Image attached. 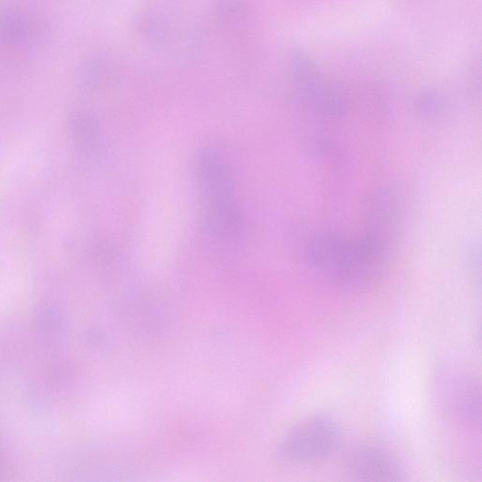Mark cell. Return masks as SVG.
I'll list each match as a JSON object with an SVG mask.
<instances>
[{"label": "cell", "instance_id": "cell-1", "mask_svg": "<svg viewBox=\"0 0 482 482\" xmlns=\"http://www.w3.org/2000/svg\"><path fill=\"white\" fill-rule=\"evenodd\" d=\"M391 248L374 237L359 238L318 232L306 241L307 266L337 285L359 289L376 283L387 272Z\"/></svg>", "mask_w": 482, "mask_h": 482}, {"label": "cell", "instance_id": "cell-2", "mask_svg": "<svg viewBox=\"0 0 482 482\" xmlns=\"http://www.w3.org/2000/svg\"><path fill=\"white\" fill-rule=\"evenodd\" d=\"M340 430L324 416L304 419L289 430L276 449L277 460L291 467L314 465L326 459L339 444Z\"/></svg>", "mask_w": 482, "mask_h": 482}, {"label": "cell", "instance_id": "cell-3", "mask_svg": "<svg viewBox=\"0 0 482 482\" xmlns=\"http://www.w3.org/2000/svg\"><path fill=\"white\" fill-rule=\"evenodd\" d=\"M404 207L398 188L385 186L376 189L366 206L365 234L392 248L403 223Z\"/></svg>", "mask_w": 482, "mask_h": 482}, {"label": "cell", "instance_id": "cell-4", "mask_svg": "<svg viewBox=\"0 0 482 482\" xmlns=\"http://www.w3.org/2000/svg\"><path fill=\"white\" fill-rule=\"evenodd\" d=\"M347 469L354 479L362 481H400L405 475L391 453L373 446L352 450L348 456Z\"/></svg>", "mask_w": 482, "mask_h": 482}, {"label": "cell", "instance_id": "cell-5", "mask_svg": "<svg viewBox=\"0 0 482 482\" xmlns=\"http://www.w3.org/2000/svg\"><path fill=\"white\" fill-rule=\"evenodd\" d=\"M461 415L468 420H476L480 415V395L479 390L472 389L462 398L459 404Z\"/></svg>", "mask_w": 482, "mask_h": 482}, {"label": "cell", "instance_id": "cell-6", "mask_svg": "<svg viewBox=\"0 0 482 482\" xmlns=\"http://www.w3.org/2000/svg\"><path fill=\"white\" fill-rule=\"evenodd\" d=\"M418 111L423 118L437 119L444 111L443 102L437 96L428 95L421 98L418 103Z\"/></svg>", "mask_w": 482, "mask_h": 482}]
</instances>
